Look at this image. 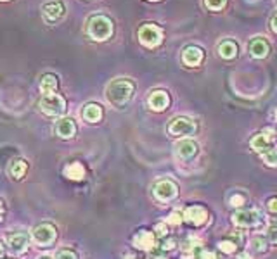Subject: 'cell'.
<instances>
[{
	"instance_id": "cell-16",
	"label": "cell",
	"mask_w": 277,
	"mask_h": 259,
	"mask_svg": "<svg viewBox=\"0 0 277 259\" xmlns=\"http://www.w3.org/2000/svg\"><path fill=\"white\" fill-rule=\"evenodd\" d=\"M168 104H170V97H168V93L164 92V90H154V92H151V95L148 97V106L151 107L152 111L162 112L168 107Z\"/></svg>"
},
{
	"instance_id": "cell-5",
	"label": "cell",
	"mask_w": 277,
	"mask_h": 259,
	"mask_svg": "<svg viewBox=\"0 0 277 259\" xmlns=\"http://www.w3.org/2000/svg\"><path fill=\"white\" fill-rule=\"evenodd\" d=\"M262 221H264V218L256 209H239L232 215V223L239 228H254Z\"/></svg>"
},
{
	"instance_id": "cell-33",
	"label": "cell",
	"mask_w": 277,
	"mask_h": 259,
	"mask_svg": "<svg viewBox=\"0 0 277 259\" xmlns=\"http://www.w3.org/2000/svg\"><path fill=\"white\" fill-rule=\"evenodd\" d=\"M162 247H163V251H172V249L175 247V240H174V239H166V240L163 242Z\"/></svg>"
},
{
	"instance_id": "cell-40",
	"label": "cell",
	"mask_w": 277,
	"mask_h": 259,
	"mask_svg": "<svg viewBox=\"0 0 277 259\" xmlns=\"http://www.w3.org/2000/svg\"><path fill=\"white\" fill-rule=\"evenodd\" d=\"M36 259H56V258H52L50 254H44V256H40V258H36Z\"/></svg>"
},
{
	"instance_id": "cell-19",
	"label": "cell",
	"mask_w": 277,
	"mask_h": 259,
	"mask_svg": "<svg viewBox=\"0 0 277 259\" xmlns=\"http://www.w3.org/2000/svg\"><path fill=\"white\" fill-rule=\"evenodd\" d=\"M64 176L68 180H73V182H82V180L85 178V175H87V171H85V166L80 163V161H73V163L66 164L64 170Z\"/></svg>"
},
{
	"instance_id": "cell-1",
	"label": "cell",
	"mask_w": 277,
	"mask_h": 259,
	"mask_svg": "<svg viewBox=\"0 0 277 259\" xmlns=\"http://www.w3.org/2000/svg\"><path fill=\"white\" fill-rule=\"evenodd\" d=\"M136 92V83L128 78H116L111 81L106 88V99L111 106L123 107L125 104L130 102Z\"/></svg>"
},
{
	"instance_id": "cell-34",
	"label": "cell",
	"mask_w": 277,
	"mask_h": 259,
	"mask_svg": "<svg viewBox=\"0 0 277 259\" xmlns=\"http://www.w3.org/2000/svg\"><path fill=\"white\" fill-rule=\"evenodd\" d=\"M198 258H200V259H216V254L210 253V251H201Z\"/></svg>"
},
{
	"instance_id": "cell-36",
	"label": "cell",
	"mask_w": 277,
	"mask_h": 259,
	"mask_svg": "<svg viewBox=\"0 0 277 259\" xmlns=\"http://www.w3.org/2000/svg\"><path fill=\"white\" fill-rule=\"evenodd\" d=\"M4 216H6V202L0 199V221H4Z\"/></svg>"
},
{
	"instance_id": "cell-42",
	"label": "cell",
	"mask_w": 277,
	"mask_h": 259,
	"mask_svg": "<svg viewBox=\"0 0 277 259\" xmlns=\"http://www.w3.org/2000/svg\"><path fill=\"white\" fill-rule=\"evenodd\" d=\"M149 2H160V0H149Z\"/></svg>"
},
{
	"instance_id": "cell-44",
	"label": "cell",
	"mask_w": 277,
	"mask_h": 259,
	"mask_svg": "<svg viewBox=\"0 0 277 259\" xmlns=\"http://www.w3.org/2000/svg\"><path fill=\"white\" fill-rule=\"evenodd\" d=\"M274 3H276V7H277V0H274Z\"/></svg>"
},
{
	"instance_id": "cell-2",
	"label": "cell",
	"mask_w": 277,
	"mask_h": 259,
	"mask_svg": "<svg viewBox=\"0 0 277 259\" xmlns=\"http://www.w3.org/2000/svg\"><path fill=\"white\" fill-rule=\"evenodd\" d=\"M87 33L96 42H104L113 35V21L102 14H96L87 21Z\"/></svg>"
},
{
	"instance_id": "cell-11",
	"label": "cell",
	"mask_w": 277,
	"mask_h": 259,
	"mask_svg": "<svg viewBox=\"0 0 277 259\" xmlns=\"http://www.w3.org/2000/svg\"><path fill=\"white\" fill-rule=\"evenodd\" d=\"M64 14V5L61 0H50L42 5V16L47 22H56L59 21Z\"/></svg>"
},
{
	"instance_id": "cell-41",
	"label": "cell",
	"mask_w": 277,
	"mask_h": 259,
	"mask_svg": "<svg viewBox=\"0 0 277 259\" xmlns=\"http://www.w3.org/2000/svg\"><path fill=\"white\" fill-rule=\"evenodd\" d=\"M125 259H137V258H134V256H125Z\"/></svg>"
},
{
	"instance_id": "cell-43",
	"label": "cell",
	"mask_w": 277,
	"mask_h": 259,
	"mask_svg": "<svg viewBox=\"0 0 277 259\" xmlns=\"http://www.w3.org/2000/svg\"><path fill=\"white\" fill-rule=\"evenodd\" d=\"M0 2H9V0H0Z\"/></svg>"
},
{
	"instance_id": "cell-45",
	"label": "cell",
	"mask_w": 277,
	"mask_h": 259,
	"mask_svg": "<svg viewBox=\"0 0 277 259\" xmlns=\"http://www.w3.org/2000/svg\"><path fill=\"white\" fill-rule=\"evenodd\" d=\"M276 119H277V111H276Z\"/></svg>"
},
{
	"instance_id": "cell-23",
	"label": "cell",
	"mask_w": 277,
	"mask_h": 259,
	"mask_svg": "<svg viewBox=\"0 0 277 259\" xmlns=\"http://www.w3.org/2000/svg\"><path fill=\"white\" fill-rule=\"evenodd\" d=\"M236 54H238V45L232 40H226V42L218 45V55L222 59H232L236 57Z\"/></svg>"
},
{
	"instance_id": "cell-6",
	"label": "cell",
	"mask_w": 277,
	"mask_h": 259,
	"mask_svg": "<svg viewBox=\"0 0 277 259\" xmlns=\"http://www.w3.org/2000/svg\"><path fill=\"white\" fill-rule=\"evenodd\" d=\"M138 40H140L142 45H146V47H149V48L156 47V45H160L163 40L162 28H158L156 24H151V22L142 24L140 28H138Z\"/></svg>"
},
{
	"instance_id": "cell-24",
	"label": "cell",
	"mask_w": 277,
	"mask_h": 259,
	"mask_svg": "<svg viewBox=\"0 0 277 259\" xmlns=\"http://www.w3.org/2000/svg\"><path fill=\"white\" fill-rule=\"evenodd\" d=\"M252 249L254 251V253H267L268 249V240L267 237H253L252 239Z\"/></svg>"
},
{
	"instance_id": "cell-3",
	"label": "cell",
	"mask_w": 277,
	"mask_h": 259,
	"mask_svg": "<svg viewBox=\"0 0 277 259\" xmlns=\"http://www.w3.org/2000/svg\"><path fill=\"white\" fill-rule=\"evenodd\" d=\"M198 130V125L187 116H175L168 125V133L172 137H190Z\"/></svg>"
},
{
	"instance_id": "cell-39",
	"label": "cell",
	"mask_w": 277,
	"mask_h": 259,
	"mask_svg": "<svg viewBox=\"0 0 277 259\" xmlns=\"http://www.w3.org/2000/svg\"><path fill=\"white\" fill-rule=\"evenodd\" d=\"M4 254H6V247H4V244L0 242V258H4Z\"/></svg>"
},
{
	"instance_id": "cell-9",
	"label": "cell",
	"mask_w": 277,
	"mask_h": 259,
	"mask_svg": "<svg viewBox=\"0 0 277 259\" xmlns=\"http://www.w3.org/2000/svg\"><path fill=\"white\" fill-rule=\"evenodd\" d=\"M7 242V251L14 256H20V254L26 253L30 246V234L26 232H16V234H9L6 239Z\"/></svg>"
},
{
	"instance_id": "cell-35",
	"label": "cell",
	"mask_w": 277,
	"mask_h": 259,
	"mask_svg": "<svg viewBox=\"0 0 277 259\" xmlns=\"http://www.w3.org/2000/svg\"><path fill=\"white\" fill-rule=\"evenodd\" d=\"M267 204H268V209H270L272 213H276V215H277V197H272L270 201L267 202Z\"/></svg>"
},
{
	"instance_id": "cell-32",
	"label": "cell",
	"mask_w": 277,
	"mask_h": 259,
	"mask_svg": "<svg viewBox=\"0 0 277 259\" xmlns=\"http://www.w3.org/2000/svg\"><path fill=\"white\" fill-rule=\"evenodd\" d=\"M182 221H184V213H180V211H174L168 216V223L170 225H180Z\"/></svg>"
},
{
	"instance_id": "cell-22",
	"label": "cell",
	"mask_w": 277,
	"mask_h": 259,
	"mask_svg": "<svg viewBox=\"0 0 277 259\" xmlns=\"http://www.w3.org/2000/svg\"><path fill=\"white\" fill-rule=\"evenodd\" d=\"M58 76L56 74H44L42 80H40V90L44 92V95H50V93H56V90H58Z\"/></svg>"
},
{
	"instance_id": "cell-29",
	"label": "cell",
	"mask_w": 277,
	"mask_h": 259,
	"mask_svg": "<svg viewBox=\"0 0 277 259\" xmlns=\"http://www.w3.org/2000/svg\"><path fill=\"white\" fill-rule=\"evenodd\" d=\"M226 3H227V0H204V5H206L208 9H212V10L224 9Z\"/></svg>"
},
{
	"instance_id": "cell-31",
	"label": "cell",
	"mask_w": 277,
	"mask_h": 259,
	"mask_svg": "<svg viewBox=\"0 0 277 259\" xmlns=\"http://www.w3.org/2000/svg\"><path fill=\"white\" fill-rule=\"evenodd\" d=\"M166 234H168V225H166V223H158V225H154V235H156V239L166 237Z\"/></svg>"
},
{
	"instance_id": "cell-14",
	"label": "cell",
	"mask_w": 277,
	"mask_h": 259,
	"mask_svg": "<svg viewBox=\"0 0 277 259\" xmlns=\"http://www.w3.org/2000/svg\"><path fill=\"white\" fill-rule=\"evenodd\" d=\"M272 140H274V131L268 130V131H264V133L254 135V137L252 138V142H250V145H252V149L254 152L262 154V152L270 149Z\"/></svg>"
},
{
	"instance_id": "cell-12",
	"label": "cell",
	"mask_w": 277,
	"mask_h": 259,
	"mask_svg": "<svg viewBox=\"0 0 277 259\" xmlns=\"http://www.w3.org/2000/svg\"><path fill=\"white\" fill-rule=\"evenodd\" d=\"M198 151H200V145L194 140H189V138H184L180 140L177 145H175V154L180 161H190L196 157Z\"/></svg>"
},
{
	"instance_id": "cell-15",
	"label": "cell",
	"mask_w": 277,
	"mask_h": 259,
	"mask_svg": "<svg viewBox=\"0 0 277 259\" xmlns=\"http://www.w3.org/2000/svg\"><path fill=\"white\" fill-rule=\"evenodd\" d=\"M203 59H204V52L201 50L200 47H196V45H189V47H186L184 52H182V61H184V64L189 67L200 66L201 62H203Z\"/></svg>"
},
{
	"instance_id": "cell-8",
	"label": "cell",
	"mask_w": 277,
	"mask_h": 259,
	"mask_svg": "<svg viewBox=\"0 0 277 259\" xmlns=\"http://www.w3.org/2000/svg\"><path fill=\"white\" fill-rule=\"evenodd\" d=\"M152 194L160 202H170L178 195V187L174 180H162L152 187Z\"/></svg>"
},
{
	"instance_id": "cell-30",
	"label": "cell",
	"mask_w": 277,
	"mask_h": 259,
	"mask_svg": "<svg viewBox=\"0 0 277 259\" xmlns=\"http://www.w3.org/2000/svg\"><path fill=\"white\" fill-rule=\"evenodd\" d=\"M56 259H78V256H76V253L71 249H61L56 254Z\"/></svg>"
},
{
	"instance_id": "cell-26",
	"label": "cell",
	"mask_w": 277,
	"mask_h": 259,
	"mask_svg": "<svg viewBox=\"0 0 277 259\" xmlns=\"http://www.w3.org/2000/svg\"><path fill=\"white\" fill-rule=\"evenodd\" d=\"M218 249L222 251V253H226V254H232V253H236V249H238V244H234L230 239L220 240V242H218Z\"/></svg>"
},
{
	"instance_id": "cell-18",
	"label": "cell",
	"mask_w": 277,
	"mask_h": 259,
	"mask_svg": "<svg viewBox=\"0 0 277 259\" xmlns=\"http://www.w3.org/2000/svg\"><path fill=\"white\" fill-rule=\"evenodd\" d=\"M250 54L253 55V57L256 59H264L268 55V52H270V45L267 43V40L262 38V36H256V38H253L252 42H250Z\"/></svg>"
},
{
	"instance_id": "cell-27",
	"label": "cell",
	"mask_w": 277,
	"mask_h": 259,
	"mask_svg": "<svg viewBox=\"0 0 277 259\" xmlns=\"http://www.w3.org/2000/svg\"><path fill=\"white\" fill-rule=\"evenodd\" d=\"M246 202V195L244 194H241V192H236V194H232L230 195V199H229V204L230 206H234V208H241L242 204Z\"/></svg>"
},
{
	"instance_id": "cell-28",
	"label": "cell",
	"mask_w": 277,
	"mask_h": 259,
	"mask_svg": "<svg viewBox=\"0 0 277 259\" xmlns=\"http://www.w3.org/2000/svg\"><path fill=\"white\" fill-rule=\"evenodd\" d=\"M265 237L270 244H274L277 246V225H270V227H267V230H265Z\"/></svg>"
},
{
	"instance_id": "cell-17",
	"label": "cell",
	"mask_w": 277,
	"mask_h": 259,
	"mask_svg": "<svg viewBox=\"0 0 277 259\" xmlns=\"http://www.w3.org/2000/svg\"><path fill=\"white\" fill-rule=\"evenodd\" d=\"M56 133H58L59 138H64V140L73 138L74 135H76V125H74V119H71V118L59 119L58 125H56Z\"/></svg>"
},
{
	"instance_id": "cell-38",
	"label": "cell",
	"mask_w": 277,
	"mask_h": 259,
	"mask_svg": "<svg viewBox=\"0 0 277 259\" xmlns=\"http://www.w3.org/2000/svg\"><path fill=\"white\" fill-rule=\"evenodd\" d=\"M238 259H252V256H250L248 253H239L238 254Z\"/></svg>"
},
{
	"instance_id": "cell-4",
	"label": "cell",
	"mask_w": 277,
	"mask_h": 259,
	"mask_svg": "<svg viewBox=\"0 0 277 259\" xmlns=\"http://www.w3.org/2000/svg\"><path fill=\"white\" fill-rule=\"evenodd\" d=\"M40 109H42V112H46L47 116H52V118H56V116L64 114V111H66V100H64V97L59 95V93H50V95H44L42 100H40Z\"/></svg>"
},
{
	"instance_id": "cell-20",
	"label": "cell",
	"mask_w": 277,
	"mask_h": 259,
	"mask_svg": "<svg viewBox=\"0 0 277 259\" xmlns=\"http://www.w3.org/2000/svg\"><path fill=\"white\" fill-rule=\"evenodd\" d=\"M82 118L87 123H99L102 119V107L99 104H85L84 109H82Z\"/></svg>"
},
{
	"instance_id": "cell-25",
	"label": "cell",
	"mask_w": 277,
	"mask_h": 259,
	"mask_svg": "<svg viewBox=\"0 0 277 259\" xmlns=\"http://www.w3.org/2000/svg\"><path fill=\"white\" fill-rule=\"evenodd\" d=\"M262 156V159H264V163L265 164H268V166H277V149H268V151H265V152H262L260 154Z\"/></svg>"
},
{
	"instance_id": "cell-21",
	"label": "cell",
	"mask_w": 277,
	"mask_h": 259,
	"mask_svg": "<svg viewBox=\"0 0 277 259\" xmlns=\"http://www.w3.org/2000/svg\"><path fill=\"white\" fill-rule=\"evenodd\" d=\"M26 171H28V163L24 159H14L9 164V175L14 180H23Z\"/></svg>"
},
{
	"instance_id": "cell-37",
	"label": "cell",
	"mask_w": 277,
	"mask_h": 259,
	"mask_svg": "<svg viewBox=\"0 0 277 259\" xmlns=\"http://www.w3.org/2000/svg\"><path fill=\"white\" fill-rule=\"evenodd\" d=\"M270 28L277 33V14H274V16H272V19H270Z\"/></svg>"
},
{
	"instance_id": "cell-10",
	"label": "cell",
	"mask_w": 277,
	"mask_h": 259,
	"mask_svg": "<svg viewBox=\"0 0 277 259\" xmlns=\"http://www.w3.org/2000/svg\"><path fill=\"white\" fill-rule=\"evenodd\" d=\"M208 209L204 208V206H189V208L184 211V220L189 221L192 227H203L204 223L208 221Z\"/></svg>"
},
{
	"instance_id": "cell-13",
	"label": "cell",
	"mask_w": 277,
	"mask_h": 259,
	"mask_svg": "<svg viewBox=\"0 0 277 259\" xmlns=\"http://www.w3.org/2000/svg\"><path fill=\"white\" fill-rule=\"evenodd\" d=\"M132 244L140 251H152L156 247V235L152 232H148V230H140L134 235L132 239Z\"/></svg>"
},
{
	"instance_id": "cell-7",
	"label": "cell",
	"mask_w": 277,
	"mask_h": 259,
	"mask_svg": "<svg viewBox=\"0 0 277 259\" xmlns=\"http://www.w3.org/2000/svg\"><path fill=\"white\" fill-rule=\"evenodd\" d=\"M32 237L42 247L52 246V244L56 242V239H58V228L52 223H42V225H38V227H35Z\"/></svg>"
}]
</instances>
